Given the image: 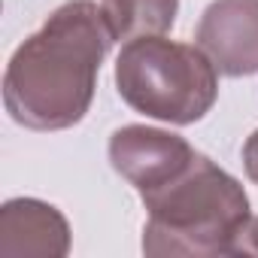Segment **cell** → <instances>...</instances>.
Segmentation results:
<instances>
[{
    "mask_svg": "<svg viewBox=\"0 0 258 258\" xmlns=\"http://www.w3.org/2000/svg\"><path fill=\"white\" fill-rule=\"evenodd\" d=\"M240 255H258V216H252L249 225H246V231H243Z\"/></svg>",
    "mask_w": 258,
    "mask_h": 258,
    "instance_id": "9",
    "label": "cell"
},
{
    "mask_svg": "<svg viewBox=\"0 0 258 258\" xmlns=\"http://www.w3.org/2000/svg\"><path fill=\"white\" fill-rule=\"evenodd\" d=\"M115 37L94 0H67L10 58L4 106L28 131H67L94 100L97 73Z\"/></svg>",
    "mask_w": 258,
    "mask_h": 258,
    "instance_id": "1",
    "label": "cell"
},
{
    "mask_svg": "<svg viewBox=\"0 0 258 258\" xmlns=\"http://www.w3.org/2000/svg\"><path fill=\"white\" fill-rule=\"evenodd\" d=\"M115 88L146 118L195 124L219 100V70L198 43H176L164 34L137 37L115 58Z\"/></svg>",
    "mask_w": 258,
    "mask_h": 258,
    "instance_id": "3",
    "label": "cell"
},
{
    "mask_svg": "<svg viewBox=\"0 0 258 258\" xmlns=\"http://www.w3.org/2000/svg\"><path fill=\"white\" fill-rule=\"evenodd\" d=\"M106 152L112 170L127 185H134L140 198L164 188L198 155V149L185 137L149 124H124L112 131Z\"/></svg>",
    "mask_w": 258,
    "mask_h": 258,
    "instance_id": "4",
    "label": "cell"
},
{
    "mask_svg": "<svg viewBox=\"0 0 258 258\" xmlns=\"http://www.w3.org/2000/svg\"><path fill=\"white\" fill-rule=\"evenodd\" d=\"M195 43L222 76L258 73V0H213L198 19Z\"/></svg>",
    "mask_w": 258,
    "mask_h": 258,
    "instance_id": "5",
    "label": "cell"
},
{
    "mask_svg": "<svg viewBox=\"0 0 258 258\" xmlns=\"http://www.w3.org/2000/svg\"><path fill=\"white\" fill-rule=\"evenodd\" d=\"M243 167H246V176L258 185V127L243 143Z\"/></svg>",
    "mask_w": 258,
    "mask_h": 258,
    "instance_id": "8",
    "label": "cell"
},
{
    "mask_svg": "<svg viewBox=\"0 0 258 258\" xmlns=\"http://www.w3.org/2000/svg\"><path fill=\"white\" fill-rule=\"evenodd\" d=\"M100 10L109 22L115 40L158 37L176 25L179 0H100Z\"/></svg>",
    "mask_w": 258,
    "mask_h": 258,
    "instance_id": "7",
    "label": "cell"
},
{
    "mask_svg": "<svg viewBox=\"0 0 258 258\" xmlns=\"http://www.w3.org/2000/svg\"><path fill=\"white\" fill-rule=\"evenodd\" d=\"M73 246L64 213L40 198H10L0 207V255L64 258Z\"/></svg>",
    "mask_w": 258,
    "mask_h": 258,
    "instance_id": "6",
    "label": "cell"
},
{
    "mask_svg": "<svg viewBox=\"0 0 258 258\" xmlns=\"http://www.w3.org/2000/svg\"><path fill=\"white\" fill-rule=\"evenodd\" d=\"M140 201L146 207L140 243L146 255H240L252 219L249 195L213 158L198 152L176 179Z\"/></svg>",
    "mask_w": 258,
    "mask_h": 258,
    "instance_id": "2",
    "label": "cell"
}]
</instances>
